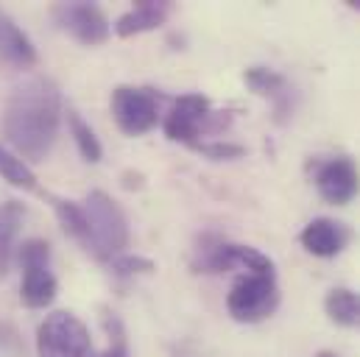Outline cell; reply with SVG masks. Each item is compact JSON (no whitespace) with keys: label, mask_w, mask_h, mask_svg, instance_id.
I'll return each mask as SVG.
<instances>
[{"label":"cell","mask_w":360,"mask_h":357,"mask_svg":"<svg viewBox=\"0 0 360 357\" xmlns=\"http://www.w3.org/2000/svg\"><path fill=\"white\" fill-rule=\"evenodd\" d=\"M103 330L109 335V346L98 357H129V341H126V330L120 324V318L115 313H103Z\"/></svg>","instance_id":"18"},{"label":"cell","mask_w":360,"mask_h":357,"mask_svg":"<svg viewBox=\"0 0 360 357\" xmlns=\"http://www.w3.org/2000/svg\"><path fill=\"white\" fill-rule=\"evenodd\" d=\"M109 266L115 271V276H137V273H151V271H157V266H154L151 260L137 257V254H120V257L112 260Z\"/></svg>","instance_id":"20"},{"label":"cell","mask_w":360,"mask_h":357,"mask_svg":"<svg viewBox=\"0 0 360 357\" xmlns=\"http://www.w3.org/2000/svg\"><path fill=\"white\" fill-rule=\"evenodd\" d=\"M17 260L22 266V285H20V301L31 310H42L53 304L56 299V276L51 271V246L39 238L25 240L17 252Z\"/></svg>","instance_id":"6"},{"label":"cell","mask_w":360,"mask_h":357,"mask_svg":"<svg viewBox=\"0 0 360 357\" xmlns=\"http://www.w3.org/2000/svg\"><path fill=\"white\" fill-rule=\"evenodd\" d=\"M112 117L126 137L151 131L160 120V95L148 87H117L112 92Z\"/></svg>","instance_id":"7"},{"label":"cell","mask_w":360,"mask_h":357,"mask_svg":"<svg viewBox=\"0 0 360 357\" xmlns=\"http://www.w3.org/2000/svg\"><path fill=\"white\" fill-rule=\"evenodd\" d=\"M37 355L39 357H98L92 346L90 330L84 321L68 310L51 313L37 330Z\"/></svg>","instance_id":"5"},{"label":"cell","mask_w":360,"mask_h":357,"mask_svg":"<svg viewBox=\"0 0 360 357\" xmlns=\"http://www.w3.org/2000/svg\"><path fill=\"white\" fill-rule=\"evenodd\" d=\"M246 87L252 89L255 95L260 98H269L276 109V120H285L290 112H293V89L288 84L285 76H279L276 70H269V67H252L246 70L243 76Z\"/></svg>","instance_id":"11"},{"label":"cell","mask_w":360,"mask_h":357,"mask_svg":"<svg viewBox=\"0 0 360 357\" xmlns=\"http://www.w3.org/2000/svg\"><path fill=\"white\" fill-rule=\"evenodd\" d=\"M324 310L333 324L360 330V296L349 287H333L324 299Z\"/></svg>","instance_id":"15"},{"label":"cell","mask_w":360,"mask_h":357,"mask_svg":"<svg viewBox=\"0 0 360 357\" xmlns=\"http://www.w3.org/2000/svg\"><path fill=\"white\" fill-rule=\"evenodd\" d=\"M68 129H70V134H73V140H76V148H79V154L84 157V162H101V157H103V148H101V140L95 137V131L90 129V123L70 106L68 109Z\"/></svg>","instance_id":"16"},{"label":"cell","mask_w":360,"mask_h":357,"mask_svg":"<svg viewBox=\"0 0 360 357\" xmlns=\"http://www.w3.org/2000/svg\"><path fill=\"white\" fill-rule=\"evenodd\" d=\"M229 123H232L229 112H215L212 103L201 92H187L171 103L165 115V134L174 143L195 148L201 137H212L224 131Z\"/></svg>","instance_id":"3"},{"label":"cell","mask_w":360,"mask_h":357,"mask_svg":"<svg viewBox=\"0 0 360 357\" xmlns=\"http://www.w3.org/2000/svg\"><path fill=\"white\" fill-rule=\"evenodd\" d=\"M51 17L53 22L68 34L73 37L79 45H87V48H95V45H103L109 39V20L106 14L95 6V3H84V0H76V3H56L51 8Z\"/></svg>","instance_id":"8"},{"label":"cell","mask_w":360,"mask_h":357,"mask_svg":"<svg viewBox=\"0 0 360 357\" xmlns=\"http://www.w3.org/2000/svg\"><path fill=\"white\" fill-rule=\"evenodd\" d=\"M62 95L45 76L14 84L3 106V134L22 162H42L59 137Z\"/></svg>","instance_id":"1"},{"label":"cell","mask_w":360,"mask_h":357,"mask_svg":"<svg viewBox=\"0 0 360 357\" xmlns=\"http://www.w3.org/2000/svg\"><path fill=\"white\" fill-rule=\"evenodd\" d=\"M313 357H338L335 352H330V349H324V352H319V355H313Z\"/></svg>","instance_id":"22"},{"label":"cell","mask_w":360,"mask_h":357,"mask_svg":"<svg viewBox=\"0 0 360 357\" xmlns=\"http://www.w3.org/2000/svg\"><path fill=\"white\" fill-rule=\"evenodd\" d=\"M174 11V6L168 0H140L131 11L120 14L117 22H115V34L120 39H129V37H137V34H146V31H154L160 28L168 14Z\"/></svg>","instance_id":"12"},{"label":"cell","mask_w":360,"mask_h":357,"mask_svg":"<svg viewBox=\"0 0 360 357\" xmlns=\"http://www.w3.org/2000/svg\"><path fill=\"white\" fill-rule=\"evenodd\" d=\"M313 181H316L319 195L327 204H335V207L349 204L360 193V171L355 165V160L347 157V154H338V157L316 162Z\"/></svg>","instance_id":"9"},{"label":"cell","mask_w":360,"mask_h":357,"mask_svg":"<svg viewBox=\"0 0 360 357\" xmlns=\"http://www.w3.org/2000/svg\"><path fill=\"white\" fill-rule=\"evenodd\" d=\"M299 243L304 246L307 254L330 260V257H338L352 243V229L341 221H333V218H313L302 229Z\"/></svg>","instance_id":"10"},{"label":"cell","mask_w":360,"mask_h":357,"mask_svg":"<svg viewBox=\"0 0 360 357\" xmlns=\"http://www.w3.org/2000/svg\"><path fill=\"white\" fill-rule=\"evenodd\" d=\"M198 154H204L207 160H215V162H224V160H238L246 154L243 145H235V143H221V140H212V143H198L195 145Z\"/></svg>","instance_id":"19"},{"label":"cell","mask_w":360,"mask_h":357,"mask_svg":"<svg viewBox=\"0 0 360 357\" xmlns=\"http://www.w3.org/2000/svg\"><path fill=\"white\" fill-rule=\"evenodd\" d=\"M0 176L6 178L11 187L20 190H37V174L28 168V162H22L14 151H8L6 145H0Z\"/></svg>","instance_id":"17"},{"label":"cell","mask_w":360,"mask_h":357,"mask_svg":"<svg viewBox=\"0 0 360 357\" xmlns=\"http://www.w3.org/2000/svg\"><path fill=\"white\" fill-rule=\"evenodd\" d=\"M22 218H25V207L20 201H3L0 204V276H6L11 268L14 243H17Z\"/></svg>","instance_id":"14"},{"label":"cell","mask_w":360,"mask_h":357,"mask_svg":"<svg viewBox=\"0 0 360 357\" xmlns=\"http://www.w3.org/2000/svg\"><path fill=\"white\" fill-rule=\"evenodd\" d=\"M347 6L355 8V11H360V0H347Z\"/></svg>","instance_id":"21"},{"label":"cell","mask_w":360,"mask_h":357,"mask_svg":"<svg viewBox=\"0 0 360 357\" xmlns=\"http://www.w3.org/2000/svg\"><path fill=\"white\" fill-rule=\"evenodd\" d=\"M276 273H240L226 296V310L240 324H260L279 307Z\"/></svg>","instance_id":"4"},{"label":"cell","mask_w":360,"mask_h":357,"mask_svg":"<svg viewBox=\"0 0 360 357\" xmlns=\"http://www.w3.org/2000/svg\"><path fill=\"white\" fill-rule=\"evenodd\" d=\"M0 59L14 67H34L37 65V48L25 37V31L0 8Z\"/></svg>","instance_id":"13"},{"label":"cell","mask_w":360,"mask_h":357,"mask_svg":"<svg viewBox=\"0 0 360 357\" xmlns=\"http://www.w3.org/2000/svg\"><path fill=\"white\" fill-rule=\"evenodd\" d=\"M82 209L87 221V238L82 249L101 263H112L120 254H126L131 235H129L126 212L117 207V201L103 190H92L82 201Z\"/></svg>","instance_id":"2"}]
</instances>
